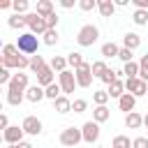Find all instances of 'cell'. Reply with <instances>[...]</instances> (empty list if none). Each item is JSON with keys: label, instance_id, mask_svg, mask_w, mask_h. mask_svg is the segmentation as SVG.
Returning <instances> with one entry per match:
<instances>
[{"label": "cell", "instance_id": "cell-32", "mask_svg": "<svg viewBox=\"0 0 148 148\" xmlns=\"http://www.w3.org/2000/svg\"><path fill=\"white\" fill-rule=\"evenodd\" d=\"M132 21H134L136 25H146V23H148V12H143V9H134Z\"/></svg>", "mask_w": 148, "mask_h": 148}, {"label": "cell", "instance_id": "cell-21", "mask_svg": "<svg viewBox=\"0 0 148 148\" xmlns=\"http://www.w3.org/2000/svg\"><path fill=\"white\" fill-rule=\"evenodd\" d=\"M123 46H125V49H130V51H134V49H139V46H141V37H139L136 32H127V35L123 37Z\"/></svg>", "mask_w": 148, "mask_h": 148}, {"label": "cell", "instance_id": "cell-45", "mask_svg": "<svg viewBox=\"0 0 148 148\" xmlns=\"http://www.w3.org/2000/svg\"><path fill=\"white\" fill-rule=\"evenodd\" d=\"M7 127H9V118H7V113H2V116H0V130L5 132Z\"/></svg>", "mask_w": 148, "mask_h": 148}, {"label": "cell", "instance_id": "cell-12", "mask_svg": "<svg viewBox=\"0 0 148 148\" xmlns=\"http://www.w3.org/2000/svg\"><path fill=\"white\" fill-rule=\"evenodd\" d=\"M81 134H83V141H86V143H95V141L99 139V125H97L95 120H88V123H83Z\"/></svg>", "mask_w": 148, "mask_h": 148}, {"label": "cell", "instance_id": "cell-18", "mask_svg": "<svg viewBox=\"0 0 148 148\" xmlns=\"http://www.w3.org/2000/svg\"><path fill=\"white\" fill-rule=\"evenodd\" d=\"M109 118H111V111H109V106H95V109H92V120H95L97 125L106 123Z\"/></svg>", "mask_w": 148, "mask_h": 148}, {"label": "cell", "instance_id": "cell-17", "mask_svg": "<svg viewBox=\"0 0 148 148\" xmlns=\"http://www.w3.org/2000/svg\"><path fill=\"white\" fill-rule=\"evenodd\" d=\"M53 109H56L58 113H69V111H72V99H69L67 95H60V97L53 102Z\"/></svg>", "mask_w": 148, "mask_h": 148}, {"label": "cell", "instance_id": "cell-7", "mask_svg": "<svg viewBox=\"0 0 148 148\" xmlns=\"http://www.w3.org/2000/svg\"><path fill=\"white\" fill-rule=\"evenodd\" d=\"M125 90L134 97H143V95H148V83L139 76L136 79H125Z\"/></svg>", "mask_w": 148, "mask_h": 148}, {"label": "cell", "instance_id": "cell-11", "mask_svg": "<svg viewBox=\"0 0 148 148\" xmlns=\"http://www.w3.org/2000/svg\"><path fill=\"white\" fill-rule=\"evenodd\" d=\"M21 127H23V132H25V134H30V136L42 134V120H39L37 116H25V118H23V123H21Z\"/></svg>", "mask_w": 148, "mask_h": 148}, {"label": "cell", "instance_id": "cell-8", "mask_svg": "<svg viewBox=\"0 0 148 148\" xmlns=\"http://www.w3.org/2000/svg\"><path fill=\"white\" fill-rule=\"evenodd\" d=\"M74 76H76L79 88H90V83H92V65L83 62L79 69H74Z\"/></svg>", "mask_w": 148, "mask_h": 148}, {"label": "cell", "instance_id": "cell-4", "mask_svg": "<svg viewBox=\"0 0 148 148\" xmlns=\"http://www.w3.org/2000/svg\"><path fill=\"white\" fill-rule=\"evenodd\" d=\"M58 139H60V143H62L65 148H74V146H79V143L83 141V134H81L79 127H65Z\"/></svg>", "mask_w": 148, "mask_h": 148}, {"label": "cell", "instance_id": "cell-37", "mask_svg": "<svg viewBox=\"0 0 148 148\" xmlns=\"http://www.w3.org/2000/svg\"><path fill=\"white\" fill-rule=\"evenodd\" d=\"M102 83H106V86H111L113 81H118V72H113V69H106L104 74H102V79H99Z\"/></svg>", "mask_w": 148, "mask_h": 148}, {"label": "cell", "instance_id": "cell-20", "mask_svg": "<svg viewBox=\"0 0 148 148\" xmlns=\"http://www.w3.org/2000/svg\"><path fill=\"white\" fill-rule=\"evenodd\" d=\"M35 12H37L39 16H44V18H46V16H51L56 9H53V2H51V0H37V7H35Z\"/></svg>", "mask_w": 148, "mask_h": 148}, {"label": "cell", "instance_id": "cell-29", "mask_svg": "<svg viewBox=\"0 0 148 148\" xmlns=\"http://www.w3.org/2000/svg\"><path fill=\"white\" fill-rule=\"evenodd\" d=\"M109 99H111V97H109L106 90H95V92H92V102H95V106H106Z\"/></svg>", "mask_w": 148, "mask_h": 148}, {"label": "cell", "instance_id": "cell-47", "mask_svg": "<svg viewBox=\"0 0 148 148\" xmlns=\"http://www.w3.org/2000/svg\"><path fill=\"white\" fill-rule=\"evenodd\" d=\"M0 9H14V2H9V0H2V2H0Z\"/></svg>", "mask_w": 148, "mask_h": 148}, {"label": "cell", "instance_id": "cell-38", "mask_svg": "<svg viewBox=\"0 0 148 148\" xmlns=\"http://www.w3.org/2000/svg\"><path fill=\"white\" fill-rule=\"evenodd\" d=\"M12 76H14V74H9V69H7V67H0V86H5V88H7V86H9V81H12Z\"/></svg>", "mask_w": 148, "mask_h": 148}, {"label": "cell", "instance_id": "cell-35", "mask_svg": "<svg viewBox=\"0 0 148 148\" xmlns=\"http://www.w3.org/2000/svg\"><path fill=\"white\" fill-rule=\"evenodd\" d=\"M42 37H44V44H46V46H53V44L58 42V30H46Z\"/></svg>", "mask_w": 148, "mask_h": 148}, {"label": "cell", "instance_id": "cell-30", "mask_svg": "<svg viewBox=\"0 0 148 148\" xmlns=\"http://www.w3.org/2000/svg\"><path fill=\"white\" fill-rule=\"evenodd\" d=\"M44 67H46V62H44V58H42V56H32V58H30V72L39 74Z\"/></svg>", "mask_w": 148, "mask_h": 148}, {"label": "cell", "instance_id": "cell-26", "mask_svg": "<svg viewBox=\"0 0 148 148\" xmlns=\"http://www.w3.org/2000/svg\"><path fill=\"white\" fill-rule=\"evenodd\" d=\"M83 62H86V60H83V53H79V51H72V53L67 56V65L74 67V69H79Z\"/></svg>", "mask_w": 148, "mask_h": 148}, {"label": "cell", "instance_id": "cell-41", "mask_svg": "<svg viewBox=\"0 0 148 148\" xmlns=\"http://www.w3.org/2000/svg\"><path fill=\"white\" fill-rule=\"evenodd\" d=\"M132 56H134V51H130V49H125V46H123V49H120V53H118V58H120L125 65H127V62H132Z\"/></svg>", "mask_w": 148, "mask_h": 148}, {"label": "cell", "instance_id": "cell-40", "mask_svg": "<svg viewBox=\"0 0 148 148\" xmlns=\"http://www.w3.org/2000/svg\"><path fill=\"white\" fill-rule=\"evenodd\" d=\"M79 9L92 12V9H97V0H81V2H79Z\"/></svg>", "mask_w": 148, "mask_h": 148}, {"label": "cell", "instance_id": "cell-19", "mask_svg": "<svg viewBox=\"0 0 148 148\" xmlns=\"http://www.w3.org/2000/svg\"><path fill=\"white\" fill-rule=\"evenodd\" d=\"M141 125H143V116H141V113L132 111V113L125 116V127H130V130H139Z\"/></svg>", "mask_w": 148, "mask_h": 148}, {"label": "cell", "instance_id": "cell-54", "mask_svg": "<svg viewBox=\"0 0 148 148\" xmlns=\"http://www.w3.org/2000/svg\"><path fill=\"white\" fill-rule=\"evenodd\" d=\"M97 148H106V146H97Z\"/></svg>", "mask_w": 148, "mask_h": 148}, {"label": "cell", "instance_id": "cell-16", "mask_svg": "<svg viewBox=\"0 0 148 148\" xmlns=\"http://www.w3.org/2000/svg\"><path fill=\"white\" fill-rule=\"evenodd\" d=\"M97 12H99L104 18H109V16H113V12H116V2H113V0H97Z\"/></svg>", "mask_w": 148, "mask_h": 148}, {"label": "cell", "instance_id": "cell-33", "mask_svg": "<svg viewBox=\"0 0 148 148\" xmlns=\"http://www.w3.org/2000/svg\"><path fill=\"white\" fill-rule=\"evenodd\" d=\"M106 69H109V67H106V62H104V60H95V62H92V76L102 79V74H104Z\"/></svg>", "mask_w": 148, "mask_h": 148}, {"label": "cell", "instance_id": "cell-39", "mask_svg": "<svg viewBox=\"0 0 148 148\" xmlns=\"http://www.w3.org/2000/svg\"><path fill=\"white\" fill-rule=\"evenodd\" d=\"M86 109H88V102H86V99H74V102H72V111H74V113H83Z\"/></svg>", "mask_w": 148, "mask_h": 148}, {"label": "cell", "instance_id": "cell-28", "mask_svg": "<svg viewBox=\"0 0 148 148\" xmlns=\"http://www.w3.org/2000/svg\"><path fill=\"white\" fill-rule=\"evenodd\" d=\"M46 90V99H51V102H56L60 95H62V88H60V83H51L49 88H44Z\"/></svg>", "mask_w": 148, "mask_h": 148}, {"label": "cell", "instance_id": "cell-13", "mask_svg": "<svg viewBox=\"0 0 148 148\" xmlns=\"http://www.w3.org/2000/svg\"><path fill=\"white\" fill-rule=\"evenodd\" d=\"M44 97H46V90H44L42 86H30V88L25 90V99H28V102H32V104L42 102Z\"/></svg>", "mask_w": 148, "mask_h": 148}, {"label": "cell", "instance_id": "cell-36", "mask_svg": "<svg viewBox=\"0 0 148 148\" xmlns=\"http://www.w3.org/2000/svg\"><path fill=\"white\" fill-rule=\"evenodd\" d=\"M21 51H18V46L16 44H5L2 46V58H12V56H18Z\"/></svg>", "mask_w": 148, "mask_h": 148}, {"label": "cell", "instance_id": "cell-49", "mask_svg": "<svg viewBox=\"0 0 148 148\" xmlns=\"http://www.w3.org/2000/svg\"><path fill=\"white\" fill-rule=\"evenodd\" d=\"M130 0H116V7H127Z\"/></svg>", "mask_w": 148, "mask_h": 148}, {"label": "cell", "instance_id": "cell-48", "mask_svg": "<svg viewBox=\"0 0 148 148\" xmlns=\"http://www.w3.org/2000/svg\"><path fill=\"white\" fill-rule=\"evenodd\" d=\"M60 7H62V9H72V7H74V2H72V0H62V2H60Z\"/></svg>", "mask_w": 148, "mask_h": 148}, {"label": "cell", "instance_id": "cell-55", "mask_svg": "<svg viewBox=\"0 0 148 148\" xmlns=\"http://www.w3.org/2000/svg\"><path fill=\"white\" fill-rule=\"evenodd\" d=\"M146 97H148V95H146Z\"/></svg>", "mask_w": 148, "mask_h": 148}, {"label": "cell", "instance_id": "cell-27", "mask_svg": "<svg viewBox=\"0 0 148 148\" xmlns=\"http://www.w3.org/2000/svg\"><path fill=\"white\" fill-rule=\"evenodd\" d=\"M123 74L127 76V79H136L139 76V62H127V65H123Z\"/></svg>", "mask_w": 148, "mask_h": 148}, {"label": "cell", "instance_id": "cell-23", "mask_svg": "<svg viewBox=\"0 0 148 148\" xmlns=\"http://www.w3.org/2000/svg\"><path fill=\"white\" fill-rule=\"evenodd\" d=\"M118 53H120V46H118L116 42L102 44V56H104V58H118Z\"/></svg>", "mask_w": 148, "mask_h": 148}, {"label": "cell", "instance_id": "cell-14", "mask_svg": "<svg viewBox=\"0 0 148 148\" xmlns=\"http://www.w3.org/2000/svg\"><path fill=\"white\" fill-rule=\"evenodd\" d=\"M134 106H136V97H134V95H130V92H125V95L118 99V109H120V111H125V116H127V113H132V111H134Z\"/></svg>", "mask_w": 148, "mask_h": 148}, {"label": "cell", "instance_id": "cell-52", "mask_svg": "<svg viewBox=\"0 0 148 148\" xmlns=\"http://www.w3.org/2000/svg\"><path fill=\"white\" fill-rule=\"evenodd\" d=\"M143 125H146V130H148V113L143 116Z\"/></svg>", "mask_w": 148, "mask_h": 148}, {"label": "cell", "instance_id": "cell-46", "mask_svg": "<svg viewBox=\"0 0 148 148\" xmlns=\"http://www.w3.org/2000/svg\"><path fill=\"white\" fill-rule=\"evenodd\" d=\"M139 79H143V81L148 83V67H143V65H139Z\"/></svg>", "mask_w": 148, "mask_h": 148}, {"label": "cell", "instance_id": "cell-22", "mask_svg": "<svg viewBox=\"0 0 148 148\" xmlns=\"http://www.w3.org/2000/svg\"><path fill=\"white\" fill-rule=\"evenodd\" d=\"M106 92H109V97L120 99V97L125 95V81H120V79H118V81H113V83L109 86V90H106Z\"/></svg>", "mask_w": 148, "mask_h": 148}, {"label": "cell", "instance_id": "cell-51", "mask_svg": "<svg viewBox=\"0 0 148 148\" xmlns=\"http://www.w3.org/2000/svg\"><path fill=\"white\" fill-rule=\"evenodd\" d=\"M18 148H32V143H28V141H21V143H18Z\"/></svg>", "mask_w": 148, "mask_h": 148}, {"label": "cell", "instance_id": "cell-50", "mask_svg": "<svg viewBox=\"0 0 148 148\" xmlns=\"http://www.w3.org/2000/svg\"><path fill=\"white\" fill-rule=\"evenodd\" d=\"M139 65H143V67H148V53H146V56H143V58L139 60Z\"/></svg>", "mask_w": 148, "mask_h": 148}, {"label": "cell", "instance_id": "cell-10", "mask_svg": "<svg viewBox=\"0 0 148 148\" xmlns=\"http://www.w3.org/2000/svg\"><path fill=\"white\" fill-rule=\"evenodd\" d=\"M23 127H18V125H9L5 132H2V141L7 143V146H16V143H21L23 141Z\"/></svg>", "mask_w": 148, "mask_h": 148}, {"label": "cell", "instance_id": "cell-44", "mask_svg": "<svg viewBox=\"0 0 148 148\" xmlns=\"http://www.w3.org/2000/svg\"><path fill=\"white\" fill-rule=\"evenodd\" d=\"M132 2H134V7H136V9L148 12V0H132Z\"/></svg>", "mask_w": 148, "mask_h": 148}, {"label": "cell", "instance_id": "cell-31", "mask_svg": "<svg viewBox=\"0 0 148 148\" xmlns=\"http://www.w3.org/2000/svg\"><path fill=\"white\" fill-rule=\"evenodd\" d=\"M111 148H132V141H130V136H125V134H118V136L113 139Z\"/></svg>", "mask_w": 148, "mask_h": 148}, {"label": "cell", "instance_id": "cell-3", "mask_svg": "<svg viewBox=\"0 0 148 148\" xmlns=\"http://www.w3.org/2000/svg\"><path fill=\"white\" fill-rule=\"evenodd\" d=\"M25 25L30 28V32H32V35H44V32L49 30L46 18H44V16H39L37 12H28V14H25Z\"/></svg>", "mask_w": 148, "mask_h": 148}, {"label": "cell", "instance_id": "cell-25", "mask_svg": "<svg viewBox=\"0 0 148 148\" xmlns=\"http://www.w3.org/2000/svg\"><path fill=\"white\" fill-rule=\"evenodd\" d=\"M7 23H9V28H14V30H23V28H28V25H25V16H21V14H12Z\"/></svg>", "mask_w": 148, "mask_h": 148}, {"label": "cell", "instance_id": "cell-6", "mask_svg": "<svg viewBox=\"0 0 148 148\" xmlns=\"http://www.w3.org/2000/svg\"><path fill=\"white\" fill-rule=\"evenodd\" d=\"M0 62H2V67H16L18 72H23V69H30V58L28 56H23V53H18V56H12V58H2L0 56Z\"/></svg>", "mask_w": 148, "mask_h": 148}, {"label": "cell", "instance_id": "cell-42", "mask_svg": "<svg viewBox=\"0 0 148 148\" xmlns=\"http://www.w3.org/2000/svg\"><path fill=\"white\" fill-rule=\"evenodd\" d=\"M132 148H148V136H136V139H132Z\"/></svg>", "mask_w": 148, "mask_h": 148}, {"label": "cell", "instance_id": "cell-5", "mask_svg": "<svg viewBox=\"0 0 148 148\" xmlns=\"http://www.w3.org/2000/svg\"><path fill=\"white\" fill-rule=\"evenodd\" d=\"M58 83H60V88H62V95H72V92L79 88L76 76H74L72 69H65L62 74H58Z\"/></svg>", "mask_w": 148, "mask_h": 148}, {"label": "cell", "instance_id": "cell-43", "mask_svg": "<svg viewBox=\"0 0 148 148\" xmlns=\"http://www.w3.org/2000/svg\"><path fill=\"white\" fill-rule=\"evenodd\" d=\"M46 25H49V30H56V25H58V14L56 12L51 16H46Z\"/></svg>", "mask_w": 148, "mask_h": 148}, {"label": "cell", "instance_id": "cell-53", "mask_svg": "<svg viewBox=\"0 0 148 148\" xmlns=\"http://www.w3.org/2000/svg\"><path fill=\"white\" fill-rule=\"evenodd\" d=\"M7 148H18V143H16V146H7Z\"/></svg>", "mask_w": 148, "mask_h": 148}, {"label": "cell", "instance_id": "cell-9", "mask_svg": "<svg viewBox=\"0 0 148 148\" xmlns=\"http://www.w3.org/2000/svg\"><path fill=\"white\" fill-rule=\"evenodd\" d=\"M28 88H30V86H28V74L18 72V74H14V76H12V81H9V86H7V92L25 95V90H28Z\"/></svg>", "mask_w": 148, "mask_h": 148}, {"label": "cell", "instance_id": "cell-15", "mask_svg": "<svg viewBox=\"0 0 148 148\" xmlns=\"http://www.w3.org/2000/svg\"><path fill=\"white\" fill-rule=\"evenodd\" d=\"M51 83H56V81H53V69L46 65V67H44V69L37 74V86H42V88H49Z\"/></svg>", "mask_w": 148, "mask_h": 148}, {"label": "cell", "instance_id": "cell-2", "mask_svg": "<svg viewBox=\"0 0 148 148\" xmlns=\"http://www.w3.org/2000/svg\"><path fill=\"white\" fill-rule=\"evenodd\" d=\"M97 37H99V28L92 25V23H86V25H81V30L76 32V44L86 49V46H92V44L97 42Z\"/></svg>", "mask_w": 148, "mask_h": 148}, {"label": "cell", "instance_id": "cell-34", "mask_svg": "<svg viewBox=\"0 0 148 148\" xmlns=\"http://www.w3.org/2000/svg\"><path fill=\"white\" fill-rule=\"evenodd\" d=\"M28 7H30V5H28V0H16V2H14V14L25 16V14H28Z\"/></svg>", "mask_w": 148, "mask_h": 148}, {"label": "cell", "instance_id": "cell-1", "mask_svg": "<svg viewBox=\"0 0 148 148\" xmlns=\"http://www.w3.org/2000/svg\"><path fill=\"white\" fill-rule=\"evenodd\" d=\"M16 46H18V51L23 53V56H35L37 53V49H39V39H37V35H32L30 30L28 32H21L18 35V39H16Z\"/></svg>", "mask_w": 148, "mask_h": 148}, {"label": "cell", "instance_id": "cell-24", "mask_svg": "<svg viewBox=\"0 0 148 148\" xmlns=\"http://www.w3.org/2000/svg\"><path fill=\"white\" fill-rule=\"evenodd\" d=\"M49 67H51L53 72L62 74V72L67 69V58H62V56H53V58H51V62H49Z\"/></svg>", "mask_w": 148, "mask_h": 148}]
</instances>
